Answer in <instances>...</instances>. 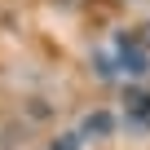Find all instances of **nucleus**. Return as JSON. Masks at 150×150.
<instances>
[{"label": "nucleus", "instance_id": "2", "mask_svg": "<svg viewBox=\"0 0 150 150\" xmlns=\"http://www.w3.org/2000/svg\"><path fill=\"white\" fill-rule=\"evenodd\" d=\"M110 128H115V119H110L106 110H93V115L80 124V137H110Z\"/></svg>", "mask_w": 150, "mask_h": 150}, {"label": "nucleus", "instance_id": "3", "mask_svg": "<svg viewBox=\"0 0 150 150\" xmlns=\"http://www.w3.org/2000/svg\"><path fill=\"white\" fill-rule=\"evenodd\" d=\"M80 141H84L80 132H66V137H57V141H53V150H80Z\"/></svg>", "mask_w": 150, "mask_h": 150}, {"label": "nucleus", "instance_id": "4", "mask_svg": "<svg viewBox=\"0 0 150 150\" xmlns=\"http://www.w3.org/2000/svg\"><path fill=\"white\" fill-rule=\"evenodd\" d=\"M132 35V44H141V49H150V22L146 27H137V31H128Z\"/></svg>", "mask_w": 150, "mask_h": 150}, {"label": "nucleus", "instance_id": "1", "mask_svg": "<svg viewBox=\"0 0 150 150\" xmlns=\"http://www.w3.org/2000/svg\"><path fill=\"white\" fill-rule=\"evenodd\" d=\"M119 71H124V75H146V71H150V57H146L141 44H132V35L119 40Z\"/></svg>", "mask_w": 150, "mask_h": 150}]
</instances>
